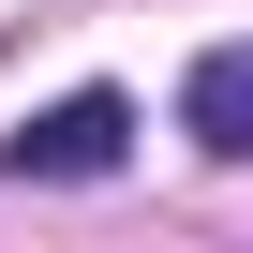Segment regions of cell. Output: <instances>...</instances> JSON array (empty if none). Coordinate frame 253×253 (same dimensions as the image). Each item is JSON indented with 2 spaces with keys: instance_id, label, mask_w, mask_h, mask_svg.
Masks as SVG:
<instances>
[{
  "instance_id": "6da1fadb",
  "label": "cell",
  "mask_w": 253,
  "mask_h": 253,
  "mask_svg": "<svg viewBox=\"0 0 253 253\" xmlns=\"http://www.w3.org/2000/svg\"><path fill=\"white\" fill-rule=\"evenodd\" d=\"M0 164H15V179H119V164H134V104H119V89H75V104L15 119Z\"/></svg>"
},
{
  "instance_id": "7a4b0ae2",
  "label": "cell",
  "mask_w": 253,
  "mask_h": 253,
  "mask_svg": "<svg viewBox=\"0 0 253 253\" xmlns=\"http://www.w3.org/2000/svg\"><path fill=\"white\" fill-rule=\"evenodd\" d=\"M179 134H194L209 164H253V45H209V60L179 75Z\"/></svg>"
}]
</instances>
